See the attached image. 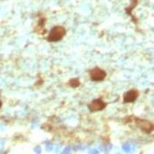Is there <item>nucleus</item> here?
Here are the masks:
<instances>
[{
	"instance_id": "obj_7",
	"label": "nucleus",
	"mask_w": 154,
	"mask_h": 154,
	"mask_svg": "<svg viewBox=\"0 0 154 154\" xmlns=\"http://www.w3.org/2000/svg\"><path fill=\"white\" fill-rule=\"evenodd\" d=\"M1 106H2V101L0 100V108H1Z\"/></svg>"
},
{
	"instance_id": "obj_1",
	"label": "nucleus",
	"mask_w": 154,
	"mask_h": 154,
	"mask_svg": "<svg viewBox=\"0 0 154 154\" xmlns=\"http://www.w3.org/2000/svg\"><path fill=\"white\" fill-rule=\"evenodd\" d=\"M65 28L61 26H56L53 27L51 31L49 32V34L47 37V40L49 42H58L60 41L66 35Z\"/></svg>"
},
{
	"instance_id": "obj_5",
	"label": "nucleus",
	"mask_w": 154,
	"mask_h": 154,
	"mask_svg": "<svg viewBox=\"0 0 154 154\" xmlns=\"http://www.w3.org/2000/svg\"><path fill=\"white\" fill-rule=\"evenodd\" d=\"M139 93L136 89H131L130 91H128L123 96V101L126 103H133L135 100H137L138 98Z\"/></svg>"
},
{
	"instance_id": "obj_3",
	"label": "nucleus",
	"mask_w": 154,
	"mask_h": 154,
	"mask_svg": "<svg viewBox=\"0 0 154 154\" xmlns=\"http://www.w3.org/2000/svg\"><path fill=\"white\" fill-rule=\"evenodd\" d=\"M135 122H136V124L137 125V126L140 128L142 130L145 131L146 133H149L153 130V124L149 121L146 120V119L136 118Z\"/></svg>"
},
{
	"instance_id": "obj_6",
	"label": "nucleus",
	"mask_w": 154,
	"mask_h": 154,
	"mask_svg": "<svg viewBox=\"0 0 154 154\" xmlns=\"http://www.w3.org/2000/svg\"><path fill=\"white\" fill-rule=\"evenodd\" d=\"M69 85L70 86H72L73 88L78 87L80 85V82L78 79H72L69 81Z\"/></svg>"
},
{
	"instance_id": "obj_4",
	"label": "nucleus",
	"mask_w": 154,
	"mask_h": 154,
	"mask_svg": "<svg viewBox=\"0 0 154 154\" xmlns=\"http://www.w3.org/2000/svg\"><path fill=\"white\" fill-rule=\"evenodd\" d=\"M106 103L103 101L101 99H96L93 100L88 105V108L91 112H97V111H101L106 108Z\"/></svg>"
},
{
	"instance_id": "obj_2",
	"label": "nucleus",
	"mask_w": 154,
	"mask_h": 154,
	"mask_svg": "<svg viewBox=\"0 0 154 154\" xmlns=\"http://www.w3.org/2000/svg\"><path fill=\"white\" fill-rule=\"evenodd\" d=\"M89 74L91 80L95 81V82H100V81L104 80L106 76V72L99 67H96L90 70Z\"/></svg>"
}]
</instances>
